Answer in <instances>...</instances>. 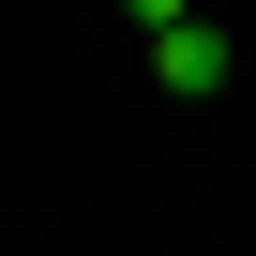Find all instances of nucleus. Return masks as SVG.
Segmentation results:
<instances>
[{
  "instance_id": "f257e3e1",
  "label": "nucleus",
  "mask_w": 256,
  "mask_h": 256,
  "mask_svg": "<svg viewBox=\"0 0 256 256\" xmlns=\"http://www.w3.org/2000/svg\"><path fill=\"white\" fill-rule=\"evenodd\" d=\"M151 76H166L181 106H211V90H226V30H211V16H181V30H151Z\"/></svg>"
},
{
  "instance_id": "f03ea898",
  "label": "nucleus",
  "mask_w": 256,
  "mask_h": 256,
  "mask_svg": "<svg viewBox=\"0 0 256 256\" xmlns=\"http://www.w3.org/2000/svg\"><path fill=\"white\" fill-rule=\"evenodd\" d=\"M120 16H136V30H181V16H196V0H120Z\"/></svg>"
}]
</instances>
